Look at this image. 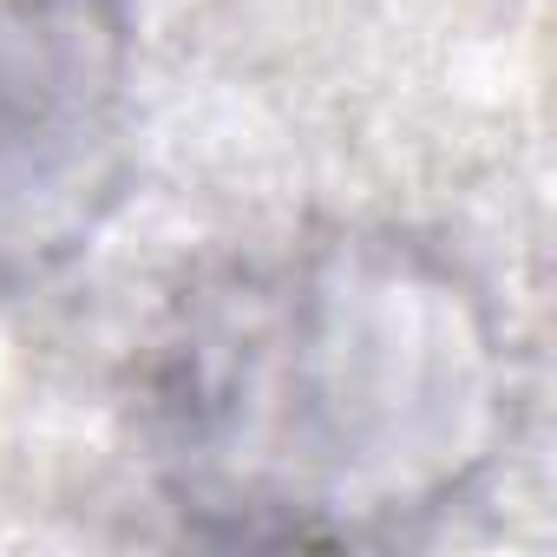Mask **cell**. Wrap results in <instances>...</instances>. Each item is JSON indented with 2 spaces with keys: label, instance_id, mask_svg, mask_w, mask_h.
I'll list each match as a JSON object with an SVG mask.
<instances>
[{
  "label": "cell",
  "instance_id": "cell-1",
  "mask_svg": "<svg viewBox=\"0 0 557 557\" xmlns=\"http://www.w3.org/2000/svg\"><path fill=\"white\" fill-rule=\"evenodd\" d=\"M518 440L479 275L400 223H315L203 262L138 361L171 518L230 550H394L472 505Z\"/></svg>",
  "mask_w": 557,
  "mask_h": 557
},
{
  "label": "cell",
  "instance_id": "cell-2",
  "mask_svg": "<svg viewBox=\"0 0 557 557\" xmlns=\"http://www.w3.org/2000/svg\"><path fill=\"white\" fill-rule=\"evenodd\" d=\"M138 158L125 0H0V302L66 275L119 216Z\"/></svg>",
  "mask_w": 557,
  "mask_h": 557
}]
</instances>
